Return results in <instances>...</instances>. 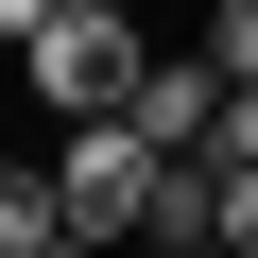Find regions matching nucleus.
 Segmentation results:
<instances>
[{
    "label": "nucleus",
    "mask_w": 258,
    "mask_h": 258,
    "mask_svg": "<svg viewBox=\"0 0 258 258\" xmlns=\"http://www.w3.org/2000/svg\"><path fill=\"white\" fill-rule=\"evenodd\" d=\"M18 86H35L52 120H120V86H138V18H86V0H69V18L18 52Z\"/></svg>",
    "instance_id": "1"
},
{
    "label": "nucleus",
    "mask_w": 258,
    "mask_h": 258,
    "mask_svg": "<svg viewBox=\"0 0 258 258\" xmlns=\"http://www.w3.org/2000/svg\"><path fill=\"white\" fill-rule=\"evenodd\" d=\"M207 120H224V69H207V52H138L120 138H138V155H207Z\"/></svg>",
    "instance_id": "2"
},
{
    "label": "nucleus",
    "mask_w": 258,
    "mask_h": 258,
    "mask_svg": "<svg viewBox=\"0 0 258 258\" xmlns=\"http://www.w3.org/2000/svg\"><path fill=\"white\" fill-rule=\"evenodd\" d=\"M69 241V207H52V172L35 155H0V258H52Z\"/></svg>",
    "instance_id": "3"
},
{
    "label": "nucleus",
    "mask_w": 258,
    "mask_h": 258,
    "mask_svg": "<svg viewBox=\"0 0 258 258\" xmlns=\"http://www.w3.org/2000/svg\"><path fill=\"white\" fill-rule=\"evenodd\" d=\"M207 69H224V86H258V0H207Z\"/></svg>",
    "instance_id": "4"
},
{
    "label": "nucleus",
    "mask_w": 258,
    "mask_h": 258,
    "mask_svg": "<svg viewBox=\"0 0 258 258\" xmlns=\"http://www.w3.org/2000/svg\"><path fill=\"white\" fill-rule=\"evenodd\" d=\"M207 172H258V86H224V120H207Z\"/></svg>",
    "instance_id": "5"
},
{
    "label": "nucleus",
    "mask_w": 258,
    "mask_h": 258,
    "mask_svg": "<svg viewBox=\"0 0 258 258\" xmlns=\"http://www.w3.org/2000/svg\"><path fill=\"white\" fill-rule=\"evenodd\" d=\"M52 18H69V0H0V69H18V52H35Z\"/></svg>",
    "instance_id": "6"
},
{
    "label": "nucleus",
    "mask_w": 258,
    "mask_h": 258,
    "mask_svg": "<svg viewBox=\"0 0 258 258\" xmlns=\"http://www.w3.org/2000/svg\"><path fill=\"white\" fill-rule=\"evenodd\" d=\"M86 18H138V0H86Z\"/></svg>",
    "instance_id": "7"
}]
</instances>
